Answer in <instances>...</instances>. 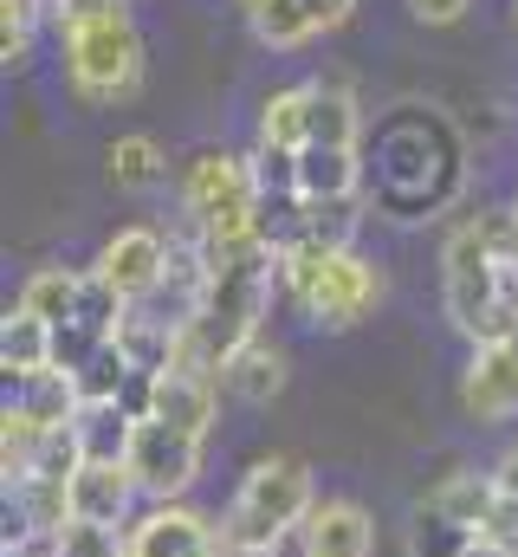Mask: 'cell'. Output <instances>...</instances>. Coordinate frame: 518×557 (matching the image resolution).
Masks as SVG:
<instances>
[{
    "mask_svg": "<svg viewBox=\"0 0 518 557\" xmlns=\"http://www.w3.org/2000/svg\"><path fill=\"white\" fill-rule=\"evenodd\" d=\"M7 557H59V552H52V539H39V545H20V552H7Z\"/></svg>",
    "mask_w": 518,
    "mask_h": 557,
    "instance_id": "obj_37",
    "label": "cell"
},
{
    "mask_svg": "<svg viewBox=\"0 0 518 557\" xmlns=\"http://www.w3.org/2000/svg\"><path fill=\"white\" fill-rule=\"evenodd\" d=\"M305 557H370L377 552V519L357 499H318L311 519L298 525Z\"/></svg>",
    "mask_w": 518,
    "mask_h": 557,
    "instance_id": "obj_13",
    "label": "cell"
},
{
    "mask_svg": "<svg viewBox=\"0 0 518 557\" xmlns=\"http://www.w3.org/2000/svg\"><path fill=\"white\" fill-rule=\"evenodd\" d=\"M182 208L208 247H247L259 227V182L247 156L201 149L182 175Z\"/></svg>",
    "mask_w": 518,
    "mask_h": 557,
    "instance_id": "obj_4",
    "label": "cell"
},
{
    "mask_svg": "<svg viewBox=\"0 0 518 557\" xmlns=\"http://www.w3.org/2000/svg\"><path fill=\"white\" fill-rule=\"evenodd\" d=\"M513 350H518V337H513Z\"/></svg>",
    "mask_w": 518,
    "mask_h": 557,
    "instance_id": "obj_40",
    "label": "cell"
},
{
    "mask_svg": "<svg viewBox=\"0 0 518 557\" xmlns=\"http://www.w3.org/2000/svg\"><path fill=\"white\" fill-rule=\"evenodd\" d=\"M104 169H111V182L130 188V195H143V188H156L162 175H169V162H162V143L143 137V131H130L104 149Z\"/></svg>",
    "mask_w": 518,
    "mask_h": 557,
    "instance_id": "obj_22",
    "label": "cell"
},
{
    "mask_svg": "<svg viewBox=\"0 0 518 557\" xmlns=\"http://www.w3.org/2000/svg\"><path fill=\"white\" fill-rule=\"evenodd\" d=\"M473 539H480V532L441 519L434 506H415V519H408V557H467Z\"/></svg>",
    "mask_w": 518,
    "mask_h": 557,
    "instance_id": "obj_27",
    "label": "cell"
},
{
    "mask_svg": "<svg viewBox=\"0 0 518 557\" xmlns=\"http://www.w3.org/2000/svg\"><path fill=\"white\" fill-rule=\"evenodd\" d=\"M460 409L473 421H513L518 416V350L513 344H480L460 370Z\"/></svg>",
    "mask_w": 518,
    "mask_h": 557,
    "instance_id": "obj_10",
    "label": "cell"
},
{
    "mask_svg": "<svg viewBox=\"0 0 518 557\" xmlns=\"http://www.w3.org/2000/svg\"><path fill=\"white\" fill-rule=\"evenodd\" d=\"M39 447H46V428L39 421H26L20 409L0 416V473H7V486H20L39 467Z\"/></svg>",
    "mask_w": 518,
    "mask_h": 557,
    "instance_id": "obj_28",
    "label": "cell"
},
{
    "mask_svg": "<svg viewBox=\"0 0 518 557\" xmlns=\"http://www.w3.org/2000/svg\"><path fill=\"white\" fill-rule=\"evenodd\" d=\"M318 506V486H311V467L292 460V454H266L247 467V480L234 486L227 499V519H221V552H279Z\"/></svg>",
    "mask_w": 518,
    "mask_h": 557,
    "instance_id": "obj_3",
    "label": "cell"
},
{
    "mask_svg": "<svg viewBox=\"0 0 518 557\" xmlns=\"http://www.w3.org/2000/svg\"><path fill=\"white\" fill-rule=\"evenodd\" d=\"M279 292L324 331H357L377 305H383V273L350 247L331 253L318 240H292L279 253Z\"/></svg>",
    "mask_w": 518,
    "mask_h": 557,
    "instance_id": "obj_2",
    "label": "cell"
},
{
    "mask_svg": "<svg viewBox=\"0 0 518 557\" xmlns=\"http://www.w3.org/2000/svg\"><path fill=\"white\" fill-rule=\"evenodd\" d=\"M259 143H272V149H305L311 143V85L272 91L259 104Z\"/></svg>",
    "mask_w": 518,
    "mask_h": 557,
    "instance_id": "obj_21",
    "label": "cell"
},
{
    "mask_svg": "<svg viewBox=\"0 0 518 557\" xmlns=\"http://www.w3.org/2000/svg\"><path fill=\"white\" fill-rule=\"evenodd\" d=\"M91 273H104L130 305H143V298H156V285L169 273V240H162L156 227H118V234L104 240V253H98Z\"/></svg>",
    "mask_w": 518,
    "mask_h": 557,
    "instance_id": "obj_9",
    "label": "cell"
},
{
    "mask_svg": "<svg viewBox=\"0 0 518 557\" xmlns=\"http://www.w3.org/2000/svg\"><path fill=\"white\" fill-rule=\"evenodd\" d=\"M7 409H20L26 421H39L46 434H59V428H72V421L85 416V403H78V383H72L65 370H39V376L13 383V403H7Z\"/></svg>",
    "mask_w": 518,
    "mask_h": 557,
    "instance_id": "obj_14",
    "label": "cell"
},
{
    "mask_svg": "<svg viewBox=\"0 0 518 557\" xmlns=\"http://www.w3.org/2000/svg\"><path fill=\"white\" fill-rule=\"evenodd\" d=\"M59 557H130V532L118 525H91V519H72L59 539H52Z\"/></svg>",
    "mask_w": 518,
    "mask_h": 557,
    "instance_id": "obj_31",
    "label": "cell"
},
{
    "mask_svg": "<svg viewBox=\"0 0 518 557\" xmlns=\"http://www.w3.org/2000/svg\"><path fill=\"white\" fill-rule=\"evenodd\" d=\"M124 467H130L136 493H143L149 506H175V499H188V486L201 480V441H188V434H175V428H162V421H136Z\"/></svg>",
    "mask_w": 518,
    "mask_h": 557,
    "instance_id": "obj_7",
    "label": "cell"
},
{
    "mask_svg": "<svg viewBox=\"0 0 518 557\" xmlns=\"http://www.w3.org/2000/svg\"><path fill=\"white\" fill-rule=\"evenodd\" d=\"M72 428H78V447H85V460H130L136 416H130L124 403H98V409H85Z\"/></svg>",
    "mask_w": 518,
    "mask_h": 557,
    "instance_id": "obj_23",
    "label": "cell"
},
{
    "mask_svg": "<svg viewBox=\"0 0 518 557\" xmlns=\"http://www.w3.org/2000/svg\"><path fill=\"white\" fill-rule=\"evenodd\" d=\"M298 195L305 201H350L357 195V149L305 143L298 149Z\"/></svg>",
    "mask_w": 518,
    "mask_h": 557,
    "instance_id": "obj_16",
    "label": "cell"
},
{
    "mask_svg": "<svg viewBox=\"0 0 518 557\" xmlns=\"http://www.w3.org/2000/svg\"><path fill=\"white\" fill-rule=\"evenodd\" d=\"M311 143L357 149V98L344 85H311Z\"/></svg>",
    "mask_w": 518,
    "mask_h": 557,
    "instance_id": "obj_26",
    "label": "cell"
},
{
    "mask_svg": "<svg viewBox=\"0 0 518 557\" xmlns=\"http://www.w3.org/2000/svg\"><path fill=\"white\" fill-rule=\"evenodd\" d=\"M247 26H254L259 46H272V52H292V46H305L318 33L305 0H247Z\"/></svg>",
    "mask_w": 518,
    "mask_h": 557,
    "instance_id": "obj_24",
    "label": "cell"
},
{
    "mask_svg": "<svg viewBox=\"0 0 518 557\" xmlns=\"http://www.w3.org/2000/svg\"><path fill=\"white\" fill-rule=\"evenodd\" d=\"M467 557H513V552H499V545H486V539H473V545H467Z\"/></svg>",
    "mask_w": 518,
    "mask_h": 557,
    "instance_id": "obj_38",
    "label": "cell"
},
{
    "mask_svg": "<svg viewBox=\"0 0 518 557\" xmlns=\"http://www.w3.org/2000/svg\"><path fill=\"white\" fill-rule=\"evenodd\" d=\"M221 383H227L247 409H266V403L285 389V350H279V344H266V337H254V344L227 363V376H221Z\"/></svg>",
    "mask_w": 518,
    "mask_h": 557,
    "instance_id": "obj_18",
    "label": "cell"
},
{
    "mask_svg": "<svg viewBox=\"0 0 518 557\" xmlns=\"http://www.w3.org/2000/svg\"><path fill=\"white\" fill-rule=\"evenodd\" d=\"M350 7H357V0H305V13H311V26H318V33L344 26V20H350Z\"/></svg>",
    "mask_w": 518,
    "mask_h": 557,
    "instance_id": "obj_35",
    "label": "cell"
},
{
    "mask_svg": "<svg viewBox=\"0 0 518 557\" xmlns=\"http://www.w3.org/2000/svg\"><path fill=\"white\" fill-rule=\"evenodd\" d=\"M136 480H130L124 460H85L78 473H72V519H91V525H118V532H130L136 519Z\"/></svg>",
    "mask_w": 518,
    "mask_h": 557,
    "instance_id": "obj_12",
    "label": "cell"
},
{
    "mask_svg": "<svg viewBox=\"0 0 518 557\" xmlns=\"http://www.w3.org/2000/svg\"><path fill=\"white\" fill-rule=\"evenodd\" d=\"M78 292H85V273H72V267H39V273L20 285V311H33L39 324H72L78 318Z\"/></svg>",
    "mask_w": 518,
    "mask_h": 557,
    "instance_id": "obj_19",
    "label": "cell"
},
{
    "mask_svg": "<svg viewBox=\"0 0 518 557\" xmlns=\"http://www.w3.org/2000/svg\"><path fill=\"white\" fill-rule=\"evenodd\" d=\"M214 253V278H208V298L201 311L175 331V363L169 370H188V376H208L221 383L227 363L259 337V318L272 305V285H279V253L272 247H208Z\"/></svg>",
    "mask_w": 518,
    "mask_h": 557,
    "instance_id": "obj_1",
    "label": "cell"
},
{
    "mask_svg": "<svg viewBox=\"0 0 518 557\" xmlns=\"http://www.w3.org/2000/svg\"><path fill=\"white\" fill-rule=\"evenodd\" d=\"M149 421H162V428H175V434H188V441H208L214 421H221V396H214L208 376L162 370V376L149 383Z\"/></svg>",
    "mask_w": 518,
    "mask_h": 557,
    "instance_id": "obj_11",
    "label": "cell"
},
{
    "mask_svg": "<svg viewBox=\"0 0 518 557\" xmlns=\"http://www.w3.org/2000/svg\"><path fill=\"white\" fill-rule=\"evenodd\" d=\"M493 499H499V486H493V473H447L421 506H434L441 519H454V525H467V532H480L486 525V512H493Z\"/></svg>",
    "mask_w": 518,
    "mask_h": 557,
    "instance_id": "obj_20",
    "label": "cell"
},
{
    "mask_svg": "<svg viewBox=\"0 0 518 557\" xmlns=\"http://www.w3.org/2000/svg\"><path fill=\"white\" fill-rule=\"evenodd\" d=\"M0 370L13 376V383H26V376H39V370H52V324H39L33 311H7V324H0Z\"/></svg>",
    "mask_w": 518,
    "mask_h": 557,
    "instance_id": "obj_17",
    "label": "cell"
},
{
    "mask_svg": "<svg viewBox=\"0 0 518 557\" xmlns=\"http://www.w3.org/2000/svg\"><path fill=\"white\" fill-rule=\"evenodd\" d=\"M39 13H52L46 0H0V65L20 72L33 59V33H39Z\"/></svg>",
    "mask_w": 518,
    "mask_h": 557,
    "instance_id": "obj_29",
    "label": "cell"
},
{
    "mask_svg": "<svg viewBox=\"0 0 518 557\" xmlns=\"http://www.w3.org/2000/svg\"><path fill=\"white\" fill-rule=\"evenodd\" d=\"M72 383H78V403H85V409H98V403H124L130 383H136V363H130L124 344L111 337V344H104V350L72 376Z\"/></svg>",
    "mask_w": 518,
    "mask_h": 557,
    "instance_id": "obj_25",
    "label": "cell"
},
{
    "mask_svg": "<svg viewBox=\"0 0 518 557\" xmlns=\"http://www.w3.org/2000/svg\"><path fill=\"white\" fill-rule=\"evenodd\" d=\"M130 557H221V525L208 512H195L188 499L149 506L130 525Z\"/></svg>",
    "mask_w": 518,
    "mask_h": 557,
    "instance_id": "obj_8",
    "label": "cell"
},
{
    "mask_svg": "<svg viewBox=\"0 0 518 557\" xmlns=\"http://www.w3.org/2000/svg\"><path fill=\"white\" fill-rule=\"evenodd\" d=\"M480 539H486V545H499V552H513V557H518V499H513V493H499V499H493V512H486V525H480Z\"/></svg>",
    "mask_w": 518,
    "mask_h": 557,
    "instance_id": "obj_33",
    "label": "cell"
},
{
    "mask_svg": "<svg viewBox=\"0 0 518 557\" xmlns=\"http://www.w3.org/2000/svg\"><path fill=\"white\" fill-rule=\"evenodd\" d=\"M7 512H20L33 539H59V532L72 525V480L26 473L20 486H7Z\"/></svg>",
    "mask_w": 518,
    "mask_h": 557,
    "instance_id": "obj_15",
    "label": "cell"
},
{
    "mask_svg": "<svg viewBox=\"0 0 518 557\" xmlns=\"http://www.w3.org/2000/svg\"><path fill=\"white\" fill-rule=\"evenodd\" d=\"M221 557H279V552H221Z\"/></svg>",
    "mask_w": 518,
    "mask_h": 557,
    "instance_id": "obj_39",
    "label": "cell"
},
{
    "mask_svg": "<svg viewBox=\"0 0 518 557\" xmlns=\"http://www.w3.org/2000/svg\"><path fill=\"white\" fill-rule=\"evenodd\" d=\"M143 78V39L130 20H104L85 33H65V85L78 104H118Z\"/></svg>",
    "mask_w": 518,
    "mask_h": 557,
    "instance_id": "obj_6",
    "label": "cell"
},
{
    "mask_svg": "<svg viewBox=\"0 0 518 557\" xmlns=\"http://www.w3.org/2000/svg\"><path fill=\"white\" fill-rule=\"evenodd\" d=\"M499 253L486 240L480 221H460L447 234V253H441V298H447V324L480 350L493 344V318H499Z\"/></svg>",
    "mask_w": 518,
    "mask_h": 557,
    "instance_id": "obj_5",
    "label": "cell"
},
{
    "mask_svg": "<svg viewBox=\"0 0 518 557\" xmlns=\"http://www.w3.org/2000/svg\"><path fill=\"white\" fill-rule=\"evenodd\" d=\"M298 240H318L331 253H350V240H357V195L350 201H305V234Z\"/></svg>",
    "mask_w": 518,
    "mask_h": 557,
    "instance_id": "obj_30",
    "label": "cell"
},
{
    "mask_svg": "<svg viewBox=\"0 0 518 557\" xmlns=\"http://www.w3.org/2000/svg\"><path fill=\"white\" fill-rule=\"evenodd\" d=\"M493 486L518 499V447H506V454H499V467H493Z\"/></svg>",
    "mask_w": 518,
    "mask_h": 557,
    "instance_id": "obj_36",
    "label": "cell"
},
{
    "mask_svg": "<svg viewBox=\"0 0 518 557\" xmlns=\"http://www.w3.org/2000/svg\"><path fill=\"white\" fill-rule=\"evenodd\" d=\"M467 7H473V0H408V13H415L421 26H454Z\"/></svg>",
    "mask_w": 518,
    "mask_h": 557,
    "instance_id": "obj_34",
    "label": "cell"
},
{
    "mask_svg": "<svg viewBox=\"0 0 518 557\" xmlns=\"http://www.w3.org/2000/svg\"><path fill=\"white\" fill-rule=\"evenodd\" d=\"M46 7H52L59 39L85 33V26H104V20H130V0H46Z\"/></svg>",
    "mask_w": 518,
    "mask_h": 557,
    "instance_id": "obj_32",
    "label": "cell"
}]
</instances>
